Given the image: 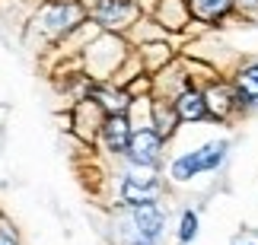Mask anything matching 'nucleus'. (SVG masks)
<instances>
[{
	"label": "nucleus",
	"instance_id": "1",
	"mask_svg": "<svg viewBox=\"0 0 258 245\" xmlns=\"http://www.w3.org/2000/svg\"><path fill=\"white\" fill-rule=\"evenodd\" d=\"M223 153H226V143L220 140V143H207V146H201V150H195L188 156H178V159L172 162V179L185 182V179H191V175H198V172L214 169V166L223 159Z\"/></svg>",
	"mask_w": 258,
	"mask_h": 245
},
{
	"label": "nucleus",
	"instance_id": "2",
	"mask_svg": "<svg viewBox=\"0 0 258 245\" xmlns=\"http://www.w3.org/2000/svg\"><path fill=\"white\" fill-rule=\"evenodd\" d=\"M134 13H137V10H134L131 0H99L96 10H93V16H96L105 29H118V26H124Z\"/></svg>",
	"mask_w": 258,
	"mask_h": 245
},
{
	"label": "nucleus",
	"instance_id": "3",
	"mask_svg": "<svg viewBox=\"0 0 258 245\" xmlns=\"http://www.w3.org/2000/svg\"><path fill=\"white\" fill-rule=\"evenodd\" d=\"M131 223L137 229V242L141 245H150L156 236H160V226H163V217L153 204H144V207H134L131 213Z\"/></svg>",
	"mask_w": 258,
	"mask_h": 245
},
{
	"label": "nucleus",
	"instance_id": "4",
	"mask_svg": "<svg viewBox=\"0 0 258 245\" xmlns=\"http://www.w3.org/2000/svg\"><path fill=\"white\" fill-rule=\"evenodd\" d=\"M127 153H131L134 162L141 166H153L160 159V134L156 131H141L131 137V146H127Z\"/></svg>",
	"mask_w": 258,
	"mask_h": 245
},
{
	"label": "nucleus",
	"instance_id": "5",
	"mask_svg": "<svg viewBox=\"0 0 258 245\" xmlns=\"http://www.w3.org/2000/svg\"><path fill=\"white\" fill-rule=\"evenodd\" d=\"M80 16H83V7L74 4V0H54V4L45 7V26H51V29H67Z\"/></svg>",
	"mask_w": 258,
	"mask_h": 245
},
{
	"label": "nucleus",
	"instance_id": "6",
	"mask_svg": "<svg viewBox=\"0 0 258 245\" xmlns=\"http://www.w3.org/2000/svg\"><path fill=\"white\" fill-rule=\"evenodd\" d=\"M105 143L112 146L115 153H127V146H131V127H127V121H124V115H112V118L105 121Z\"/></svg>",
	"mask_w": 258,
	"mask_h": 245
},
{
	"label": "nucleus",
	"instance_id": "7",
	"mask_svg": "<svg viewBox=\"0 0 258 245\" xmlns=\"http://www.w3.org/2000/svg\"><path fill=\"white\" fill-rule=\"evenodd\" d=\"M175 115L182 121H198V118H204L207 115V99L201 93H182L178 96V102H175Z\"/></svg>",
	"mask_w": 258,
	"mask_h": 245
},
{
	"label": "nucleus",
	"instance_id": "8",
	"mask_svg": "<svg viewBox=\"0 0 258 245\" xmlns=\"http://www.w3.org/2000/svg\"><path fill=\"white\" fill-rule=\"evenodd\" d=\"M230 7H233V0H188V10H191V16L204 19V23H214V19H220Z\"/></svg>",
	"mask_w": 258,
	"mask_h": 245
},
{
	"label": "nucleus",
	"instance_id": "9",
	"mask_svg": "<svg viewBox=\"0 0 258 245\" xmlns=\"http://www.w3.org/2000/svg\"><path fill=\"white\" fill-rule=\"evenodd\" d=\"M239 93H242V99H249V102L258 99V64L239 73Z\"/></svg>",
	"mask_w": 258,
	"mask_h": 245
},
{
	"label": "nucleus",
	"instance_id": "10",
	"mask_svg": "<svg viewBox=\"0 0 258 245\" xmlns=\"http://www.w3.org/2000/svg\"><path fill=\"white\" fill-rule=\"evenodd\" d=\"M204 99H207V109H211L214 115H226V112H230V93H226L223 86H214Z\"/></svg>",
	"mask_w": 258,
	"mask_h": 245
},
{
	"label": "nucleus",
	"instance_id": "11",
	"mask_svg": "<svg viewBox=\"0 0 258 245\" xmlns=\"http://www.w3.org/2000/svg\"><path fill=\"white\" fill-rule=\"evenodd\" d=\"M195 232H198V217H195L191 210H188L185 217H182V232H178V239H182V242H191V239H195Z\"/></svg>",
	"mask_w": 258,
	"mask_h": 245
},
{
	"label": "nucleus",
	"instance_id": "12",
	"mask_svg": "<svg viewBox=\"0 0 258 245\" xmlns=\"http://www.w3.org/2000/svg\"><path fill=\"white\" fill-rule=\"evenodd\" d=\"M0 245H16V236L7 226H0Z\"/></svg>",
	"mask_w": 258,
	"mask_h": 245
},
{
	"label": "nucleus",
	"instance_id": "13",
	"mask_svg": "<svg viewBox=\"0 0 258 245\" xmlns=\"http://www.w3.org/2000/svg\"><path fill=\"white\" fill-rule=\"evenodd\" d=\"M242 10H258V0H236Z\"/></svg>",
	"mask_w": 258,
	"mask_h": 245
}]
</instances>
